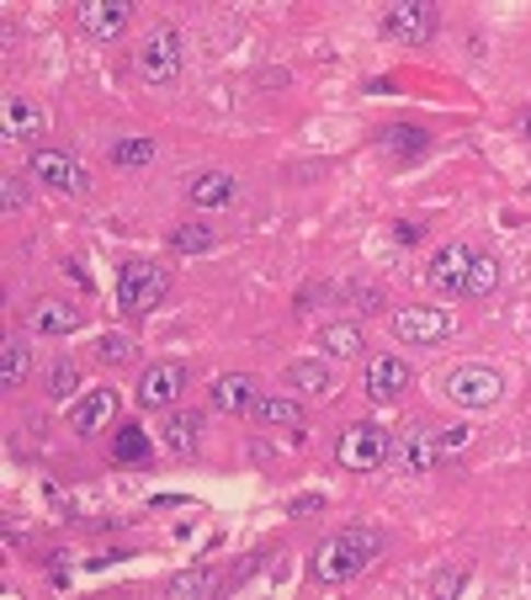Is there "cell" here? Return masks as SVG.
<instances>
[{
  "instance_id": "obj_10",
  "label": "cell",
  "mask_w": 531,
  "mask_h": 600,
  "mask_svg": "<svg viewBox=\"0 0 531 600\" xmlns=\"http://www.w3.org/2000/svg\"><path fill=\"white\" fill-rule=\"evenodd\" d=\"M393 335L404 346H441L452 335V319L441 314V309H399L393 314Z\"/></svg>"
},
{
  "instance_id": "obj_29",
  "label": "cell",
  "mask_w": 531,
  "mask_h": 600,
  "mask_svg": "<svg viewBox=\"0 0 531 600\" xmlns=\"http://www.w3.org/2000/svg\"><path fill=\"white\" fill-rule=\"evenodd\" d=\"M171 250H181V255L212 250V229H208V223H181L176 234H171Z\"/></svg>"
},
{
  "instance_id": "obj_19",
  "label": "cell",
  "mask_w": 531,
  "mask_h": 600,
  "mask_svg": "<svg viewBox=\"0 0 531 600\" xmlns=\"http://www.w3.org/2000/svg\"><path fill=\"white\" fill-rule=\"evenodd\" d=\"M27 324H33V335H70V330H80V309L59 303V298H37Z\"/></svg>"
},
{
  "instance_id": "obj_11",
  "label": "cell",
  "mask_w": 531,
  "mask_h": 600,
  "mask_svg": "<svg viewBox=\"0 0 531 600\" xmlns=\"http://www.w3.org/2000/svg\"><path fill=\"white\" fill-rule=\"evenodd\" d=\"M473 255H478V250L462 245V240L441 245L436 255H430V266H425V282L436 287V292H462V282H467V266H473Z\"/></svg>"
},
{
  "instance_id": "obj_37",
  "label": "cell",
  "mask_w": 531,
  "mask_h": 600,
  "mask_svg": "<svg viewBox=\"0 0 531 600\" xmlns=\"http://www.w3.org/2000/svg\"><path fill=\"white\" fill-rule=\"evenodd\" d=\"M521 128H527V134H531V112H521Z\"/></svg>"
},
{
  "instance_id": "obj_1",
  "label": "cell",
  "mask_w": 531,
  "mask_h": 600,
  "mask_svg": "<svg viewBox=\"0 0 531 600\" xmlns=\"http://www.w3.org/2000/svg\"><path fill=\"white\" fill-rule=\"evenodd\" d=\"M378 553H383V536L372 527H340L335 536H324L314 547V564L309 568H314L319 585H346V579H356Z\"/></svg>"
},
{
  "instance_id": "obj_9",
  "label": "cell",
  "mask_w": 531,
  "mask_h": 600,
  "mask_svg": "<svg viewBox=\"0 0 531 600\" xmlns=\"http://www.w3.org/2000/svg\"><path fill=\"white\" fill-rule=\"evenodd\" d=\"M181 389H186V367L181 361H149L139 372V404L143 409H176Z\"/></svg>"
},
{
  "instance_id": "obj_15",
  "label": "cell",
  "mask_w": 531,
  "mask_h": 600,
  "mask_svg": "<svg viewBox=\"0 0 531 600\" xmlns=\"http://www.w3.org/2000/svg\"><path fill=\"white\" fill-rule=\"evenodd\" d=\"M112 415H117V393H112V389H91L85 399H74V404H70V430L96 436V430H106Z\"/></svg>"
},
{
  "instance_id": "obj_31",
  "label": "cell",
  "mask_w": 531,
  "mask_h": 600,
  "mask_svg": "<svg viewBox=\"0 0 531 600\" xmlns=\"http://www.w3.org/2000/svg\"><path fill=\"white\" fill-rule=\"evenodd\" d=\"M74 389H80V367H74V361H59V367L48 372V393H54V399H74Z\"/></svg>"
},
{
  "instance_id": "obj_18",
  "label": "cell",
  "mask_w": 531,
  "mask_h": 600,
  "mask_svg": "<svg viewBox=\"0 0 531 600\" xmlns=\"http://www.w3.org/2000/svg\"><path fill=\"white\" fill-rule=\"evenodd\" d=\"M0 123H5V139H37L43 134V106L27 102V96H5L0 102Z\"/></svg>"
},
{
  "instance_id": "obj_23",
  "label": "cell",
  "mask_w": 531,
  "mask_h": 600,
  "mask_svg": "<svg viewBox=\"0 0 531 600\" xmlns=\"http://www.w3.org/2000/svg\"><path fill=\"white\" fill-rule=\"evenodd\" d=\"M27 367H33V351L22 346V335H11L0 346V389H22L27 383Z\"/></svg>"
},
{
  "instance_id": "obj_28",
  "label": "cell",
  "mask_w": 531,
  "mask_h": 600,
  "mask_svg": "<svg viewBox=\"0 0 531 600\" xmlns=\"http://www.w3.org/2000/svg\"><path fill=\"white\" fill-rule=\"evenodd\" d=\"M112 452H117V462H143V458H149V430L123 425V430H117V441H112Z\"/></svg>"
},
{
  "instance_id": "obj_20",
  "label": "cell",
  "mask_w": 531,
  "mask_h": 600,
  "mask_svg": "<svg viewBox=\"0 0 531 600\" xmlns=\"http://www.w3.org/2000/svg\"><path fill=\"white\" fill-rule=\"evenodd\" d=\"M255 399H261V393H255V378H250V372H223V378L212 383V409H223V415H240Z\"/></svg>"
},
{
  "instance_id": "obj_32",
  "label": "cell",
  "mask_w": 531,
  "mask_h": 600,
  "mask_svg": "<svg viewBox=\"0 0 531 600\" xmlns=\"http://www.w3.org/2000/svg\"><path fill=\"white\" fill-rule=\"evenodd\" d=\"M96 356L117 367V361H128V356H134V341H123V335H106L102 346H96Z\"/></svg>"
},
{
  "instance_id": "obj_24",
  "label": "cell",
  "mask_w": 531,
  "mask_h": 600,
  "mask_svg": "<svg viewBox=\"0 0 531 600\" xmlns=\"http://www.w3.org/2000/svg\"><path fill=\"white\" fill-rule=\"evenodd\" d=\"M495 287H499V261L478 250V255H473V266H467V282H462V292H467V298H489Z\"/></svg>"
},
{
  "instance_id": "obj_33",
  "label": "cell",
  "mask_w": 531,
  "mask_h": 600,
  "mask_svg": "<svg viewBox=\"0 0 531 600\" xmlns=\"http://www.w3.org/2000/svg\"><path fill=\"white\" fill-rule=\"evenodd\" d=\"M0 197H5V212L27 208V186H22V176H0Z\"/></svg>"
},
{
  "instance_id": "obj_16",
  "label": "cell",
  "mask_w": 531,
  "mask_h": 600,
  "mask_svg": "<svg viewBox=\"0 0 531 600\" xmlns=\"http://www.w3.org/2000/svg\"><path fill=\"white\" fill-rule=\"evenodd\" d=\"M250 415L261 430H298L303 425V404L292 399V393H261L255 404H250Z\"/></svg>"
},
{
  "instance_id": "obj_13",
  "label": "cell",
  "mask_w": 531,
  "mask_h": 600,
  "mask_svg": "<svg viewBox=\"0 0 531 600\" xmlns=\"http://www.w3.org/2000/svg\"><path fill=\"white\" fill-rule=\"evenodd\" d=\"M409 383H415V372H409L404 356H372V361H367V393H372L378 404L399 399Z\"/></svg>"
},
{
  "instance_id": "obj_36",
  "label": "cell",
  "mask_w": 531,
  "mask_h": 600,
  "mask_svg": "<svg viewBox=\"0 0 531 600\" xmlns=\"http://www.w3.org/2000/svg\"><path fill=\"white\" fill-rule=\"evenodd\" d=\"M287 510H292V516H314V510H324V495H298Z\"/></svg>"
},
{
  "instance_id": "obj_35",
  "label": "cell",
  "mask_w": 531,
  "mask_h": 600,
  "mask_svg": "<svg viewBox=\"0 0 531 600\" xmlns=\"http://www.w3.org/2000/svg\"><path fill=\"white\" fill-rule=\"evenodd\" d=\"M458 447H467V425H447L441 430V452H458Z\"/></svg>"
},
{
  "instance_id": "obj_21",
  "label": "cell",
  "mask_w": 531,
  "mask_h": 600,
  "mask_svg": "<svg viewBox=\"0 0 531 600\" xmlns=\"http://www.w3.org/2000/svg\"><path fill=\"white\" fill-rule=\"evenodd\" d=\"M282 383L292 393H303V399H319V393L335 389V378H330V367H324V361H292Z\"/></svg>"
},
{
  "instance_id": "obj_5",
  "label": "cell",
  "mask_w": 531,
  "mask_h": 600,
  "mask_svg": "<svg viewBox=\"0 0 531 600\" xmlns=\"http://www.w3.org/2000/svg\"><path fill=\"white\" fill-rule=\"evenodd\" d=\"M335 462L340 468H351V473H367V468H378V462H389V430L372 420H356L340 430V441H335Z\"/></svg>"
},
{
  "instance_id": "obj_26",
  "label": "cell",
  "mask_w": 531,
  "mask_h": 600,
  "mask_svg": "<svg viewBox=\"0 0 531 600\" xmlns=\"http://www.w3.org/2000/svg\"><path fill=\"white\" fill-rule=\"evenodd\" d=\"M378 143H383L389 154H420L430 139H425V128H415V123H389V128L378 134Z\"/></svg>"
},
{
  "instance_id": "obj_7",
  "label": "cell",
  "mask_w": 531,
  "mask_h": 600,
  "mask_svg": "<svg viewBox=\"0 0 531 600\" xmlns=\"http://www.w3.org/2000/svg\"><path fill=\"white\" fill-rule=\"evenodd\" d=\"M499 372L495 367H478V361H467V367H458V372H447V399L452 404H462V409H489L499 399Z\"/></svg>"
},
{
  "instance_id": "obj_17",
  "label": "cell",
  "mask_w": 531,
  "mask_h": 600,
  "mask_svg": "<svg viewBox=\"0 0 531 600\" xmlns=\"http://www.w3.org/2000/svg\"><path fill=\"white\" fill-rule=\"evenodd\" d=\"M160 436H165V447H171L176 458H192V452L203 447V415H197V409H171L165 425H160Z\"/></svg>"
},
{
  "instance_id": "obj_3",
  "label": "cell",
  "mask_w": 531,
  "mask_h": 600,
  "mask_svg": "<svg viewBox=\"0 0 531 600\" xmlns=\"http://www.w3.org/2000/svg\"><path fill=\"white\" fill-rule=\"evenodd\" d=\"M441 458H447L441 452V425L415 420V425H404L399 436H389V462L399 473H430Z\"/></svg>"
},
{
  "instance_id": "obj_12",
  "label": "cell",
  "mask_w": 531,
  "mask_h": 600,
  "mask_svg": "<svg viewBox=\"0 0 531 600\" xmlns=\"http://www.w3.org/2000/svg\"><path fill=\"white\" fill-rule=\"evenodd\" d=\"M128 16H134V0H80V27L96 43H112L128 27Z\"/></svg>"
},
{
  "instance_id": "obj_6",
  "label": "cell",
  "mask_w": 531,
  "mask_h": 600,
  "mask_svg": "<svg viewBox=\"0 0 531 600\" xmlns=\"http://www.w3.org/2000/svg\"><path fill=\"white\" fill-rule=\"evenodd\" d=\"M436 27H441V16H436V5H430V0H399V5L383 11V33H389L393 43H409V48L430 43Z\"/></svg>"
},
{
  "instance_id": "obj_2",
  "label": "cell",
  "mask_w": 531,
  "mask_h": 600,
  "mask_svg": "<svg viewBox=\"0 0 531 600\" xmlns=\"http://www.w3.org/2000/svg\"><path fill=\"white\" fill-rule=\"evenodd\" d=\"M165 292H171V272L165 266H154V261H123V272H117V303H123V314L160 309Z\"/></svg>"
},
{
  "instance_id": "obj_34",
  "label": "cell",
  "mask_w": 531,
  "mask_h": 600,
  "mask_svg": "<svg viewBox=\"0 0 531 600\" xmlns=\"http://www.w3.org/2000/svg\"><path fill=\"white\" fill-rule=\"evenodd\" d=\"M462 585H467V574H462V568H441V574L430 579V590H436V596H458Z\"/></svg>"
},
{
  "instance_id": "obj_14",
  "label": "cell",
  "mask_w": 531,
  "mask_h": 600,
  "mask_svg": "<svg viewBox=\"0 0 531 600\" xmlns=\"http://www.w3.org/2000/svg\"><path fill=\"white\" fill-rule=\"evenodd\" d=\"M234 197H240V181L229 176V171H197V176L186 181V203H192V208H203V212L229 208Z\"/></svg>"
},
{
  "instance_id": "obj_30",
  "label": "cell",
  "mask_w": 531,
  "mask_h": 600,
  "mask_svg": "<svg viewBox=\"0 0 531 600\" xmlns=\"http://www.w3.org/2000/svg\"><path fill=\"white\" fill-rule=\"evenodd\" d=\"M340 298H346L351 309H361V314H378V309H383V287H372V282H346Z\"/></svg>"
},
{
  "instance_id": "obj_25",
  "label": "cell",
  "mask_w": 531,
  "mask_h": 600,
  "mask_svg": "<svg viewBox=\"0 0 531 600\" xmlns=\"http://www.w3.org/2000/svg\"><path fill=\"white\" fill-rule=\"evenodd\" d=\"M106 160L112 165H123V171H134V165H149L154 160V139H143V134H128V139H117L106 149Z\"/></svg>"
},
{
  "instance_id": "obj_8",
  "label": "cell",
  "mask_w": 531,
  "mask_h": 600,
  "mask_svg": "<svg viewBox=\"0 0 531 600\" xmlns=\"http://www.w3.org/2000/svg\"><path fill=\"white\" fill-rule=\"evenodd\" d=\"M27 171H33L43 186L65 192V197H80V192H91V171H85L74 154H65V149H37Z\"/></svg>"
},
{
  "instance_id": "obj_22",
  "label": "cell",
  "mask_w": 531,
  "mask_h": 600,
  "mask_svg": "<svg viewBox=\"0 0 531 600\" xmlns=\"http://www.w3.org/2000/svg\"><path fill=\"white\" fill-rule=\"evenodd\" d=\"M218 585H223L218 568H186V574H176V579H165V596L171 600H203V596H212Z\"/></svg>"
},
{
  "instance_id": "obj_27",
  "label": "cell",
  "mask_w": 531,
  "mask_h": 600,
  "mask_svg": "<svg viewBox=\"0 0 531 600\" xmlns=\"http://www.w3.org/2000/svg\"><path fill=\"white\" fill-rule=\"evenodd\" d=\"M319 346H324L330 356H356L367 341H361L356 324H330V330H319Z\"/></svg>"
},
{
  "instance_id": "obj_4",
  "label": "cell",
  "mask_w": 531,
  "mask_h": 600,
  "mask_svg": "<svg viewBox=\"0 0 531 600\" xmlns=\"http://www.w3.org/2000/svg\"><path fill=\"white\" fill-rule=\"evenodd\" d=\"M134 74L149 80V85H171L181 74V33L176 27H154V33L143 37L139 48H134Z\"/></svg>"
}]
</instances>
